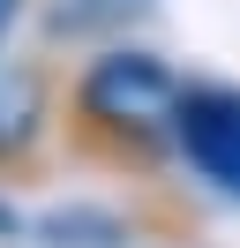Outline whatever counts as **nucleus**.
<instances>
[{
  "mask_svg": "<svg viewBox=\"0 0 240 248\" xmlns=\"http://www.w3.org/2000/svg\"><path fill=\"white\" fill-rule=\"evenodd\" d=\"M38 121H45V91H38V76H30V68H0V158L23 151V143L38 136Z\"/></svg>",
  "mask_w": 240,
  "mask_h": 248,
  "instance_id": "obj_3",
  "label": "nucleus"
},
{
  "mask_svg": "<svg viewBox=\"0 0 240 248\" xmlns=\"http://www.w3.org/2000/svg\"><path fill=\"white\" fill-rule=\"evenodd\" d=\"M180 83H173V68L158 61V53H105V61H90V76H83V113L90 121H105V128H128V136H158V128H173L180 121Z\"/></svg>",
  "mask_w": 240,
  "mask_h": 248,
  "instance_id": "obj_1",
  "label": "nucleus"
},
{
  "mask_svg": "<svg viewBox=\"0 0 240 248\" xmlns=\"http://www.w3.org/2000/svg\"><path fill=\"white\" fill-rule=\"evenodd\" d=\"M15 16H23V0H0V46H8V31H15Z\"/></svg>",
  "mask_w": 240,
  "mask_h": 248,
  "instance_id": "obj_6",
  "label": "nucleus"
},
{
  "mask_svg": "<svg viewBox=\"0 0 240 248\" xmlns=\"http://www.w3.org/2000/svg\"><path fill=\"white\" fill-rule=\"evenodd\" d=\"M38 233L53 248H120L128 241V226H120L113 211H98V203H75V211H45Z\"/></svg>",
  "mask_w": 240,
  "mask_h": 248,
  "instance_id": "obj_4",
  "label": "nucleus"
},
{
  "mask_svg": "<svg viewBox=\"0 0 240 248\" xmlns=\"http://www.w3.org/2000/svg\"><path fill=\"white\" fill-rule=\"evenodd\" d=\"M150 0H60L53 8V31L60 38H83V31H105V23H128V16H143Z\"/></svg>",
  "mask_w": 240,
  "mask_h": 248,
  "instance_id": "obj_5",
  "label": "nucleus"
},
{
  "mask_svg": "<svg viewBox=\"0 0 240 248\" xmlns=\"http://www.w3.org/2000/svg\"><path fill=\"white\" fill-rule=\"evenodd\" d=\"M173 143L218 196H240V91H188Z\"/></svg>",
  "mask_w": 240,
  "mask_h": 248,
  "instance_id": "obj_2",
  "label": "nucleus"
}]
</instances>
